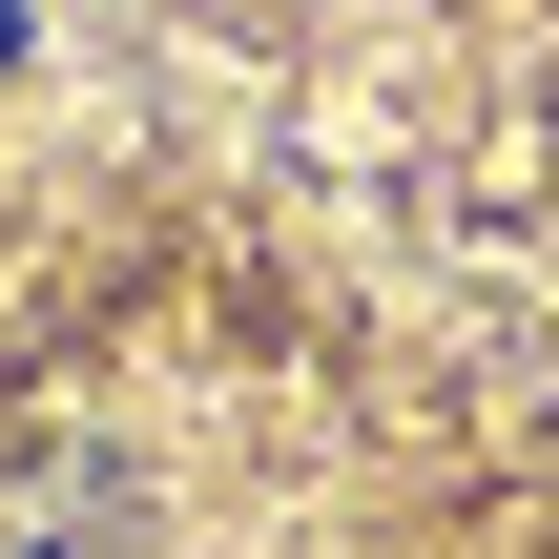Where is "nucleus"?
I'll return each instance as SVG.
<instances>
[{"label":"nucleus","instance_id":"nucleus-1","mask_svg":"<svg viewBox=\"0 0 559 559\" xmlns=\"http://www.w3.org/2000/svg\"><path fill=\"white\" fill-rule=\"evenodd\" d=\"M0 41H21V0H0Z\"/></svg>","mask_w":559,"mask_h":559}]
</instances>
